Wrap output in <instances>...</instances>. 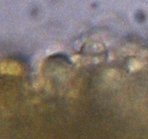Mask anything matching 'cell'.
<instances>
[{"label":"cell","instance_id":"obj_1","mask_svg":"<svg viewBox=\"0 0 148 139\" xmlns=\"http://www.w3.org/2000/svg\"><path fill=\"white\" fill-rule=\"evenodd\" d=\"M1 71L2 73H9L12 75H18L21 73V67L16 62H2L1 64Z\"/></svg>","mask_w":148,"mask_h":139},{"label":"cell","instance_id":"obj_2","mask_svg":"<svg viewBox=\"0 0 148 139\" xmlns=\"http://www.w3.org/2000/svg\"><path fill=\"white\" fill-rule=\"evenodd\" d=\"M141 63L138 62V61H136V60H132L131 61L130 64V69L131 71H136L138 69L141 68Z\"/></svg>","mask_w":148,"mask_h":139}]
</instances>
